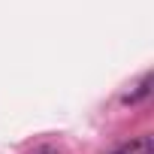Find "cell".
Returning <instances> with one entry per match:
<instances>
[{"instance_id":"3957f363","label":"cell","mask_w":154,"mask_h":154,"mask_svg":"<svg viewBox=\"0 0 154 154\" xmlns=\"http://www.w3.org/2000/svg\"><path fill=\"white\" fill-rule=\"evenodd\" d=\"M115 154H130V148H124V151H115Z\"/></svg>"},{"instance_id":"7a4b0ae2","label":"cell","mask_w":154,"mask_h":154,"mask_svg":"<svg viewBox=\"0 0 154 154\" xmlns=\"http://www.w3.org/2000/svg\"><path fill=\"white\" fill-rule=\"evenodd\" d=\"M33 154H57V151H54V148H51V145H42V148H36V151H33Z\"/></svg>"},{"instance_id":"6da1fadb","label":"cell","mask_w":154,"mask_h":154,"mask_svg":"<svg viewBox=\"0 0 154 154\" xmlns=\"http://www.w3.org/2000/svg\"><path fill=\"white\" fill-rule=\"evenodd\" d=\"M148 94H151V75H145V79L139 82V88H136L133 94H127V97H124V103H139V100H145Z\"/></svg>"}]
</instances>
